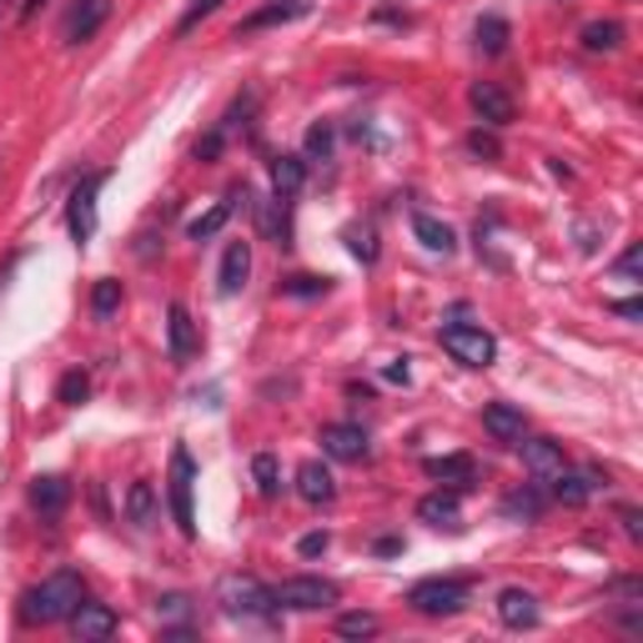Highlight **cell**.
Here are the masks:
<instances>
[{
    "mask_svg": "<svg viewBox=\"0 0 643 643\" xmlns=\"http://www.w3.org/2000/svg\"><path fill=\"white\" fill-rule=\"evenodd\" d=\"M81 599H86L81 573L61 569V573H51L46 583H36V589L26 593V599H21V619L26 623H61V619H71V613L81 609Z\"/></svg>",
    "mask_w": 643,
    "mask_h": 643,
    "instance_id": "1",
    "label": "cell"
},
{
    "mask_svg": "<svg viewBox=\"0 0 643 643\" xmlns=\"http://www.w3.org/2000/svg\"><path fill=\"white\" fill-rule=\"evenodd\" d=\"M217 603H222L232 619H267V613L277 609V593L267 589L262 579H252V573H227V579L217 583Z\"/></svg>",
    "mask_w": 643,
    "mask_h": 643,
    "instance_id": "2",
    "label": "cell"
},
{
    "mask_svg": "<svg viewBox=\"0 0 643 643\" xmlns=\"http://www.w3.org/2000/svg\"><path fill=\"white\" fill-rule=\"evenodd\" d=\"M408 609L422 619H453L468 609V583L463 579H422L408 589Z\"/></svg>",
    "mask_w": 643,
    "mask_h": 643,
    "instance_id": "3",
    "label": "cell"
},
{
    "mask_svg": "<svg viewBox=\"0 0 643 643\" xmlns=\"http://www.w3.org/2000/svg\"><path fill=\"white\" fill-rule=\"evenodd\" d=\"M438 342H443L448 352H453V362H463V368H493L498 362V338L483 328H473V322H453V328L438 332Z\"/></svg>",
    "mask_w": 643,
    "mask_h": 643,
    "instance_id": "4",
    "label": "cell"
},
{
    "mask_svg": "<svg viewBox=\"0 0 643 643\" xmlns=\"http://www.w3.org/2000/svg\"><path fill=\"white\" fill-rule=\"evenodd\" d=\"M277 593V609H292V613H317V609H332L338 603V583L332 579H317V573H302V579H282Z\"/></svg>",
    "mask_w": 643,
    "mask_h": 643,
    "instance_id": "5",
    "label": "cell"
},
{
    "mask_svg": "<svg viewBox=\"0 0 643 643\" xmlns=\"http://www.w3.org/2000/svg\"><path fill=\"white\" fill-rule=\"evenodd\" d=\"M191 488H197V463H191L187 448L171 453V518L187 539H197V508H191Z\"/></svg>",
    "mask_w": 643,
    "mask_h": 643,
    "instance_id": "6",
    "label": "cell"
},
{
    "mask_svg": "<svg viewBox=\"0 0 643 643\" xmlns=\"http://www.w3.org/2000/svg\"><path fill=\"white\" fill-rule=\"evenodd\" d=\"M101 187H106V171H91V177L71 191V207H66V227H71V237L81 247L96 237V197H101Z\"/></svg>",
    "mask_w": 643,
    "mask_h": 643,
    "instance_id": "7",
    "label": "cell"
},
{
    "mask_svg": "<svg viewBox=\"0 0 643 643\" xmlns=\"http://www.w3.org/2000/svg\"><path fill=\"white\" fill-rule=\"evenodd\" d=\"M312 6H317V0H267V6H257V11L237 26V36H257V31H272V26H292V21H302V16H312Z\"/></svg>",
    "mask_w": 643,
    "mask_h": 643,
    "instance_id": "8",
    "label": "cell"
},
{
    "mask_svg": "<svg viewBox=\"0 0 643 643\" xmlns=\"http://www.w3.org/2000/svg\"><path fill=\"white\" fill-rule=\"evenodd\" d=\"M317 443H322L328 458H338V463H362V458H368V433H362L358 422H328Z\"/></svg>",
    "mask_w": 643,
    "mask_h": 643,
    "instance_id": "9",
    "label": "cell"
},
{
    "mask_svg": "<svg viewBox=\"0 0 643 643\" xmlns=\"http://www.w3.org/2000/svg\"><path fill=\"white\" fill-rule=\"evenodd\" d=\"M106 16H111V0H76L61 21V41H71V46L91 41V36L106 26Z\"/></svg>",
    "mask_w": 643,
    "mask_h": 643,
    "instance_id": "10",
    "label": "cell"
},
{
    "mask_svg": "<svg viewBox=\"0 0 643 643\" xmlns=\"http://www.w3.org/2000/svg\"><path fill=\"white\" fill-rule=\"evenodd\" d=\"M468 106H473L478 121L493 127V131L513 121V101H508V91H503V86H493V81H478L473 91H468Z\"/></svg>",
    "mask_w": 643,
    "mask_h": 643,
    "instance_id": "11",
    "label": "cell"
},
{
    "mask_svg": "<svg viewBox=\"0 0 643 643\" xmlns=\"http://www.w3.org/2000/svg\"><path fill=\"white\" fill-rule=\"evenodd\" d=\"M167 342H171V358L177 362H191L201 352V338H197V322H191V312L181 302L167 307Z\"/></svg>",
    "mask_w": 643,
    "mask_h": 643,
    "instance_id": "12",
    "label": "cell"
},
{
    "mask_svg": "<svg viewBox=\"0 0 643 643\" xmlns=\"http://www.w3.org/2000/svg\"><path fill=\"white\" fill-rule=\"evenodd\" d=\"M428 478H433L438 488H453V493H463V488H473L478 478V463L468 453H448V458H428Z\"/></svg>",
    "mask_w": 643,
    "mask_h": 643,
    "instance_id": "13",
    "label": "cell"
},
{
    "mask_svg": "<svg viewBox=\"0 0 643 643\" xmlns=\"http://www.w3.org/2000/svg\"><path fill=\"white\" fill-rule=\"evenodd\" d=\"M518 453H523L528 473H539V478L563 473V443H553V438H518Z\"/></svg>",
    "mask_w": 643,
    "mask_h": 643,
    "instance_id": "14",
    "label": "cell"
},
{
    "mask_svg": "<svg viewBox=\"0 0 643 643\" xmlns=\"http://www.w3.org/2000/svg\"><path fill=\"white\" fill-rule=\"evenodd\" d=\"M418 518L428 528H448V533H458L463 528V508H458V493L453 488H438V493H428L418 503Z\"/></svg>",
    "mask_w": 643,
    "mask_h": 643,
    "instance_id": "15",
    "label": "cell"
},
{
    "mask_svg": "<svg viewBox=\"0 0 643 643\" xmlns=\"http://www.w3.org/2000/svg\"><path fill=\"white\" fill-rule=\"evenodd\" d=\"M498 623L503 629H533L539 623V599L528 589H503L498 593Z\"/></svg>",
    "mask_w": 643,
    "mask_h": 643,
    "instance_id": "16",
    "label": "cell"
},
{
    "mask_svg": "<svg viewBox=\"0 0 643 643\" xmlns=\"http://www.w3.org/2000/svg\"><path fill=\"white\" fill-rule=\"evenodd\" d=\"M252 277V242H232L222 257V277H217V292L222 297H237Z\"/></svg>",
    "mask_w": 643,
    "mask_h": 643,
    "instance_id": "17",
    "label": "cell"
},
{
    "mask_svg": "<svg viewBox=\"0 0 643 643\" xmlns=\"http://www.w3.org/2000/svg\"><path fill=\"white\" fill-rule=\"evenodd\" d=\"M71 629H76V639H111V633H117V613L106 609V603L81 599V609L71 613Z\"/></svg>",
    "mask_w": 643,
    "mask_h": 643,
    "instance_id": "18",
    "label": "cell"
},
{
    "mask_svg": "<svg viewBox=\"0 0 643 643\" xmlns=\"http://www.w3.org/2000/svg\"><path fill=\"white\" fill-rule=\"evenodd\" d=\"M412 237H418V242L428 247V252H443V257H453V252H458L453 227L438 222V217H428V211H412Z\"/></svg>",
    "mask_w": 643,
    "mask_h": 643,
    "instance_id": "19",
    "label": "cell"
},
{
    "mask_svg": "<svg viewBox=\"0 0 643 643\" xmlns=\"http://www.w3.org/2000/svg\"><path fill=\"white\" fill-rule=\"evenodd\" d=\"M297 493L307 498V503H332L338 498V483H332V473H328V463H302L297 468Z\"/></svg>",
    "mask_w": 643,
    "mask_h": 643,
    "instance_id": "20",
    "label": "cell"
},
{
    "mask_svg": "<svg viewBox=\"0 0 643 643\" xmlns=\"http://www.w3.org/2000/svg\"><path fill=\"white\" fill-rule=\"evenodd\" d=\"M483 428L498 438V443H518V438L528 433V422L518 408H508V402H493V408H483Z\"/></svg>",
    "mask_w": 643,
    "mask_h": 643,
    "instance_id": "21",
    "label": "cell"
},
{
    "mask_svg": "<svg viewBox=\"0 0 643 643\" xmlns=\"http://www.w3.org/2000/svg\"><path fill=\"white\" fill-rule=\"evenodd\" d=\"M237 197H242V191H232V197H227V201H217V207H211V211H201L197 222L187 227V232H191V242H211V237L222 232V227L232 222V211H237Z\"/></svg>",
    "mask_w": 643,
    "mask_h": 643,
    "instance_id": "22",
    "label": "cell"
},
{
    "mask_svg": "<svg viewBox=\"0 0 643 643\" xmlns=\"http://www.w3.org/2000/svg\"><path fill=\"white\" fill-rule=\"evenodd\" d=\"M31 503L41 508V513H61V508L71 503V483H66V478H56V473L36 478V483H31Z\"/></svg>",
    "mask_w": 643,
    "mask_h": 643,
    "instance_id": "23",
    "label": "cell"
},
{
    "mask_svg": "<svg viewBox=\"0 0 643 643\" xmlns=\"http://www.w3.org/2000/svg\"><path fill=\"white\" fill-rule=\"evenodd\" d=\"M127 518L137 528H151L157 523V488L141 478V483H131V493H127Z\"/></svg>",
    "mask_w": 643,
    "mask_h": 643,
    "instance_id": "24",
    "label": "cell"
},
{
    "mask_svg": "<svg viewBox=\"0 0 643 643\" xmlns=\"http://www.w3.org/2000/svg\"><path fill=\"white\" fill-rule=\"evenodd\" d=\"M593 488H599V478H579V473H553V498L569 508H583L593 498Z\"/></svg>",
    "mask_w": 643,
    "mask_h": 643,
    "instance_id": "25",
    "label": "cell"
},
{
    "mask_svg": "<svg viewBox=\"0 0 643 643\" xmlns=\"http://www.w3.org/2000/svg\"><path fill=\"white\" fill-rule=\"evenodd\" d=\"M302 181H307V161H302V157H277V161H272V187H277V197H297V191H302Z\"/></svg>",
    "mask_w": 643,
    "mask_h": 643,
    "instance_id": "26",
    "label": "cell"
},
{
    "mask_svg": "<svg viewBox=\"0 0 643 643\" xmlns=\"http://www.w3.org/2000/svg\"><path fill=\"white\" fill-rule=\"evenodd\" d=\"M503 513L518 518V523H539V518H543V493H539V488H518V493L503 498Z\"/></svg>",
    "mask_w": 643,
    "mask_h": 643,
    "instance_id": "27",
    "label": "cell"
},
{
    "mask_svg": "<svg viewBox=\"0 0 643 643\" xmlns=\"http://www.w3.org/2000/svg\"><path fill=\"white\" fill-rule=\"evenodd\" d=\"M623 46V26L619 21H593V26H583V51H619Z\"/></svg>",
    "mask_w": 643,
    "mask_h": 643,
    "instance_id": "28",
    "label": "cell"
},
{
    "mask_svg": "<svg viewBox=\"0 0 643 643\" xmlns=\"http://www.w3.org/2000/svg\"><path fill=\"white\" fill-rule=\"evenodd\" d=\"M478 51H488V56L508 51V21L503 16H483V21H478Z\"/></svg>",
    "mask_w": 643,
    "mask_h": 643,
    "instance_id": "29",
    "label": "cell"
},
{
    "mask_svg": "<svg viewBox=\"0 0 643 643\" xmlns=\"http://www.w3.org/2000/svg\"><path fill=\"white\" fill-rule=\"evenodd\" d=\"M252 478H257V488H262V498L282 493V473H277V458L272 453H257L252 458Z\"/></svg>",
    "mask_w": 643,
    "mask_h": 643,
    "instance_id": "30",
    "label": "cell"
},
{
    "mask_svg": "<svg viewBox=\"0 0 643 643\" xmlns=\"http://www.w3.org/2000/svg\"><path fill=\"white\" fill-rule=\"evenodd\" d=\"M86 398H91V378H86L81 368H76V372H66V378H61V388H56V402H66V408H81Z\"/></svg>",
    "mask_w": 643,
    "mask_h": 643,
    "instance_id": "31",
    "label": "cell"
},
{
    "mask_svg": "<svg viewBox=\"0 0 643 643\" xmlns=\"http://www.w3.org/2000/svg\"><path fill=\"white\" fill-rule=\"evenodd\" d=\"M348 247H352V257H358L362 267L378 262V232H372V227H352V232H348Z\"/></svg>",
    "mask_w": 643,
    "mask_h": 643,
    "instance_id": "32",
    "label": "cell"
},
{
    "mask_svg": "<svg viewBox=\"0 0 643 643\" xmlns=\"http://www.w3.org/2000/svg\"><path fill=\"white\" fill-rule=\"evenodd\" d=\"M332 157V127L328 121H317L312 131H307V151H302V161H328Z\"/></svg>",
    "mask_w": 643,
    "mask_h": 643,
    "instance_id": "33",
    "label": "cell"
},
{
    "mask_svg": "<svg viewBox=\"0 0 643 643\" xmlns=\"http://www.w3.org/2000/svg\"><path fill=\"white\" fill-rule=\"evenodd\" d=\"M338 633L342 639H372V633H378V613H342Z\"/></svg>",
    "mask_w": 643,
    "mask_h": 643,
    "instance_id": "34",
    "label": "cell"
},
{
    "mask_svg": "<svg viewBox=\"0 0 643 643\" xmlns=\"http://www.w3.org/2000/svg\"><path fill=\"white\" fill-rule=\"evenodd\" d=\"M332 287V277H307V272H297V277H287L282 282V292L287 297H322Z\"/></svg>",
    "mask_w": 643,
    "mask_h": 643,
    "instance_id": "35",
    "label": "cell"
},
{
    "mask_svg": "<svg viewBox=\"0 0 643 643\" xmlns=\"http://www.w3.org/2000/svg\"><path fill=\"white\" fill-rule=\"evenodd\" d=\"M121 307V282H96V292H91V312L96 317H111Z\"/></svg>",
    "mask_w": 643,
    "mask_h": 643,
    "instance_id": "36",
    "label": "cell"
},
{
    "mask_svg": "<svg viewBox=\"0 0 643 643\" xmlns=\"http://www.w3.org/2000/svg\"><path fill=\"white\" fill-rule=\"evenodd\" d=\"M157 619L161 623H187L191 619V599H187V593H167V599L157 603Z\"/></svg>",
    "mask_w": 643,
    "mask_h": 643,
    "instance_id": "37",
    "label": "cell"
},
{
    "mask_svg": "<svg viewBox=\"0 0 643 643\" xmlns=\"http://www.w3.org/2000/svg\"><path fill=\"white\" fill-rule=\"evenodd\" d=\"M217 6H222V0H191V6H187V16H181V21H177V36H191L201 21H207L211 11H217Z\"/></svg>",
    "mask_w": 643,
    "mask_h": 643,
    "instance_id": "38",
    "label": "cell"
},
{
    "mask_svg": "<svg viewBox=\"0 0 643 643\" xmlns=\"http://www.w3.org/2000/svg\"><path fill=\"white\" fill-rule=\"evenodd\" d=\"M468 151H473V157H488V161H498V157H503V147H498V137H493V127H478L473 131V137H468Z\"/></svg>",
    "mask_w": 643,
    "mask_h": 643,
    "instance_id": "39",
    "label": "cell"
},
{
    "mask_svg": "<svg viewBox=\"0 0 643 643\" xmlns=\"http://www.w3.org/2000/svg\"><path fill=\"white\" fill-rule=\"evenodd\" d=\"M639 262H643V247H639V242H633V247H629V252H623V257H619V262H613V272H619V277H623V282H633V277H639Z\"/></svg>",
    "mask_w": 643,
    "mask_h": 643,
    "instance_id": "40",
    "label": "cell"
},
{
    "mask_svg": "<svg viewBox=\"0 0 643 643\" xmlns=\"http://www.w3.org/2000/svg\"><path fill=\"white\" fill-rule=\"evenodd\" d=\"M222 147H227V131L217 127L207 141H197V161H217V157H222Z\"/></svg>",
    "mask_w": 643,
    "mask_h": 643,
    "instance_id": "41",
    "label": "cell"
},
{
    "mask_svg": "<svg viewBox=\"0 0 643 643\" xmlns=\"http://www.w3.org/2000/svg\"><path fill=\"white\" fill-rule=\"evenodd\" d=\"M328 533H307L302 543H297V553H302V559H322V553H328Z\"/></svg>",
    "mask_w": 643,
    "mask_h": 643,
    "instance_id": "42",
    "label": "cell"
},
{
    "mask_svg": "<svg viewBox=\"0 0 643 643\" xmlns=\"http://www.w3.org/2000/svg\"><path fill=\"white\" fill-rule=\"evenodd\" d=\"M619 523H623V533H629L633 543L643 539V513H639V508H619Z\"/></svg>",
    "mask_w": 643,
    "mask_h": 643,
    "instance_id": "43",
    "label": "cell"
},
{
    "mask_svg": "<svg viewBox=\"0 0 643 643\" xmlns=\"http://www.w3.org/2000/svg\"><path fill=\"white\" fill-rule=\"evenodd\" d=\"M613 312H619L623 322H633V317H643V302H639V297H629V302H613Z\"/></svg>",
    "mask_w": 643,
    "mask_h": 643,
    "instance_id": "44",
    "label": "cell"
},
{
    "mask_svg": "<svg viewBox=\"0 0 643 643\" xmlns=\"http://www.w3.org/2000/svg\"><path fill=\"white\" fill-rule=\"evenodd\" d=\"M408 378H412L408 358H398V362H392V368H388V382H408Z\"/></svg>",
    "mask_w": 643,
    "mask_h": 643,
    "instance_id": "45",
    "label": "cell"
},
{
    "mask_svg": "<svg viewBox=\"0 0 643 643\" xmlns=\"http://www.w3.org/2000/svg\"><path fill=\"white\" fill-rule=\"evenodd\" d=\"M378 553H382V559H392V553H402V539H378Z\"/></svg>",
    "mask_w": 643,
    "mask_h": 643,
    "instance_id": "46",
    "label": "cell"
},
{
    "mask_svg": "<svg viewBox=\"0 0 643 643\" xmlns=\"http://www.w3.org/2000/svg\"><path fill=\"white\" fill-rule=\"evenodd\" d=\"M6 11H11V0H0V26H6Z\"/></svg>",
    "mask_w": 643,
    "mask_h": 643,
    "instance_id": "47",
    "label": "cell"
},
{
    "mask_svg": "<svg viewBox=\"0 0 643 643\" xmlns=\"http://www.w3.org/2000/svg\"><path fill=\"white\" fill-rule=\"evenodd\" d=\"M36 6H41V0H26V11H36Z\"/></svg>",
    "mask_w": 643,
    "mask_h": 643,
    "instance_id": "48",
    "label": "cell"
}]
</instances>
